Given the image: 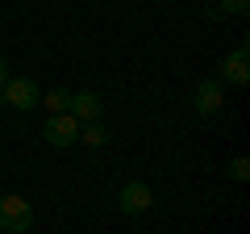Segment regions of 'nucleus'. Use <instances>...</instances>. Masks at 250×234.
Returning <instances> with one entry per match:
<instances>
[{
    "instance_id": "11",
    "label": "nucleus",
    "mask_w": 250,
    "mask_h": 234,
    "mask_svg": "<svg viewBox=\"0 0 250 234\" xmlns=\"http://www.w3.org/2000/svg\"><path fill=\"white\" fill-rule=\"evenodd\" d=\"M250 0H221V13H246Z\"/></svg>"
},
{
    "instance_id": "3",
    "label": "nucleus",
    "mask_w": 250,
    "mask_h": 234,
    "mask_svg": "<svg viewBox=\"0 0 250 234\" xmlns=\"http://www.w3.org/2000/svg\"><path fill=\"white\" fill-rule=\"evenodd\" d=\"M42 138L50 146H71V142H80V121H75L71 113H50V121L42 126Z\"/></svg>"
},
{
    "instance_id": "9",
    "label": "nucleus",
    "mask_w": 250,
    "mask_h": 234,
    "mask_svg": "<svg viewBox=\"0 0 250 234\" xmlns=\"http://www.w3.org/2000/svg\"><path fill=\"white\" fill-rule=\"evenodd\" d=\"M42 105L50 109V113H67V105H71V92H67V88H54V92H46V96H42Z\"/></svg>"
},
{
    "instance_id": "5",
    "label": "nucleus",
    "mask_w": 250,
    "mask_h": 234,
    "mask_svg": "<svg viewBox=\"0 0 250 234\" xmlns=\"http://www.w3.org/2000/svg\"><path fill=\"white\" fill-rule=\"evenodd\" d=\"M150 205H154V192H150V184H142V180H129V184L121 188V213L138 217V213H146Z\"/></svg>"
},
{
    "instance_id": "4",
    "label": "nucleus",
    "mask_w": 250,
    "mask_h": 234,
    "mask_svg": "<svg viewBox=\"0 0 250 234\" xmlns=\"http://www.w3.org/2000/svg\"><path fill=\"white\" fill-rule=\"evenodd\" d=\"M221 105H225V88H221V80H200L196 92H192V109H196L200 117H213Z\"/></svg>"
},
{
    "instance_id": "2",
    "label": "nucleus",
    "mask_w": 250,
    "mask_h": 234,
    "mask_svg": "<svg viewBox=\"0 0 250 234\" xmlns=\"http://www.w3.org/2000/svg\"><path fill=\"white\" fill-rule=\"evenodd\" d=\"M0 92H4V100H9L13 109H21V113H29V109H38V105H42V92H38V84L29 80V75H17V80L9 75Z\"/></svg>"
},
{
    "instance_id": "7",
    "label": "nucleus",
    "mask_w": 250,
    "mask_h": 234,
    "mask_svg": "<svg viewBox=\"0 0 250 234\" xmlns=\"http://www.w3.org/2000/svg\"><path fill=\"white\" fill-rule=\"evenodd\" d=\"M221 75H225L229 84H246V80H250V67H246V42H242L233 54H225V63H221Z\"/></svg>"
},
{
    "instance_id": "1",
    "label": "nucleus",
    "mask_w": 250,
    "mask_h": 234,
    "mask_svg": "<svg viewBox=\"0 0 250 234\" xmlns=\"http://www.w3.org/2000/svg\"><path fill=\"white\" fill-rule=\"evenodd\" d=\"M29 222H34V209H29L25 197H17V192L0 197V230L4 234H25Z\"/></svg>"
},
{
    "instance_id": "10",
    "label": "nucleus",
    "mask_w": 250,
    "mask_h": 234,
    "mask_svg": "<svg viewBox=\"0 0 250 234\" xmlns=\"http://www.w3.org/2000/svg\"><path fill=\"white\" fill-rule=\"evenodd\" d=\"M225 176H229V180H250V159L246 155H238V159H229V167H225Z\"/></svg>"
},
{
    "instance_id": "12",
    "label": "nucleus",
    "mask_w": 250,
    "mask_h": 234,
    "mask_svg": "<svg viewBox=\"0 0 250 234\" xmlns=\"http://www.w3.org/2000/svg\"><path fill=\"white\" fill-rule=\"evenodd\" d=\"M4 80H9V63H4V54H0V88H4Z\"/></svg>"
},
{
    "instance_id": "6",
    "label": "nucleus",
    "mask_w": 250,
    "mask_h": 234,
    "mask_svg": "<svg viewBox=\"0 0 250 234\" xmlns=\"http://www.w3.org/2000/svg\"><path fill=\"white\" fill-rule=\"evenodd\" d=\"M100 109H104V100H100L96 92H75L71 105H67V113H71L80 126H88V121H100Z\"/></svg>"
},
{
    "instance_id": "8",
    "label": "nucleus",
    "mask_w": 250,
    "mask_h": 234,
    "mask_svg": "<svg viewBox=\"0 0 250 234\" xmlns=\"http://www.w3.org/2000/svg\"><path fill=\"white\" fill-rule=\"evenodd\" d=\"M80 142L83 146H104L108 142V130L100 126V121H88V126H80Z\"/></svg>"
}]
</instances>
